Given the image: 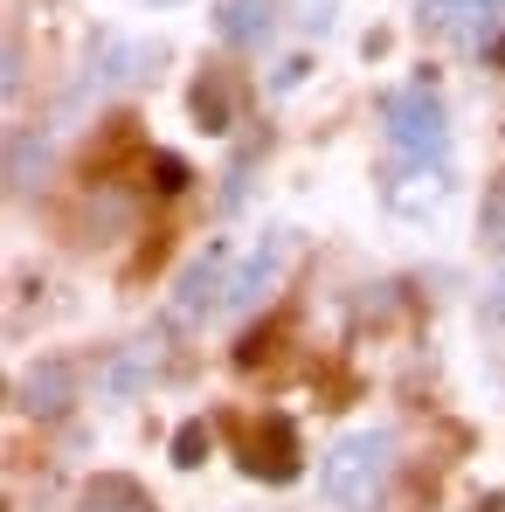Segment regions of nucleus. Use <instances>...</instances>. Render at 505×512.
<instances>
[{"instance_id":"nucleus-4","label":"nucleus","mask_w":505,"mask_h":512,"mask_svg":"<svg viewBox=\"0 0 505 512\" xmlns=\"http://www.w3.org/2000/svg\"><path fill=\"white\" fill-rule=\"evenodd\" d=\"M236 464L250 478H263V485H291L298 478V423L291 416H256V423H243Z\"/></svg>"},{"instance_id":"nucleus-7","label":"nucleus","mask_w":505,"mask_h":512,"mask_svg":"<svg viewBox=\"0 0 505 512\" xmlns=\"http://www.w3.org/2000/svg\"><path fill=\"white\" fill-rule=\"evenodd\" d=\"M422 21L457 35V42H485L499 21V0H422Z\"/></svg>"},{"instance_id":"nucleus-16","label":"nucleus","mask_w":505,"mask_h":512,"mask_svg":"<svg viewBox=\"0 0 505 512\" xmlns=\"http://www.w3.org/2000/svg\"><path fill=\"white\" fill-rule=\"evenodd\" d=\"M153 173H160V187H180V180H187V167H180V160H167V153L153 160Z\"/></svg>"},{"instance_id":"nucleus-17","label":"nucleus","mask_w":505,"mask_h":512,"mask_svg":"<svg viewBox=\"0 0 505 512\" xmlns=\"http://www.w3.org/2000/svg\"><path fill=\"white\" fill-rule=\"evenodd\" d=\"M326 14H333V7H326V0H312V28H319V21H326Z\"/></svg>"},{"instance_id":"nucleus-2","label":"nucleus","mask_w":505,"mask_h":512,"mask_svg":"<svg viewBox=\"0 0 505 512\" xmlns=\"http://www.w3.org/2000/svg\"><path fill=\"white\" fill-rule=\"evenodd\" d=\"M381 125H388V146L402 167H443L450 160V111L429 84H402L381 104Z\"/></svg>"},{"instance_id":"nucleus-10","label":"nucleus","mask_w":505,"mask_h":512,"mask_svg":"<svg viewBox=\"0 0 505 512\" xmlns=\"http://www.w3.org/2000/svg\"><path fill=\"white\" fill-rule=\"evenodd\" d=\"M153 374H160V340L125 346V353L111 360V395H132V388H146Z\"/></svg>"},{"instance_id":"nucleus-15","label":"nucleus","mask_w":505,"mask_h":512,"mask_svg":"<svg viewBox=\"0 0 505 512\" xmlns=\"http://www.w3.org/2000/svg\"><path fill=\"white\" fill-rule=\"evenodd\" d=\"M485 243H492V250H505V180L485 194Z\"/></svg>"},{"instance_id":"nucleus-11","label":"nucleus","mask_w":505,"mask_h":512,"mask_svg":"<svg viewBox=\"0 0 505 512\" xmlns=\"http://www.w3.org/2000/svg\"><path fill=\"white\" fill-rule=\"evenodd\" d=\"M146 70H153V49L104 35V70H97V84H132V77H146Z\"/></svg>"},{"instance_id":"nucleus-3","label":"nucleus","mask_w":505,"mask_h":512,"mask_svg":"<svg viewBox=\"0 0 505 512\" xmlns=\"http://www.w3.org/2000/svg\"><path fill=\"white\" fill-rule=\"evenodd\" d=\"M291 250H298V236H291V229H270V236H263V243L229 270L222 312H256V305H270V291H277V284H284V270H291Z\"/></svg>"},{"instance_id":"nucleus-8","label":"nucleus","mask_w":505,"mask_h":512,"mask_svg":"<svg viewBox=\"0 0 505 512\" xmlns=\"http://www.w3.org/2000/svg\"><path fill=\"white\" fill-rule=\"evenodd\" d=\"M215 28H222V42H236V49H263L270 28H277V0H222Z\"/></svg>"},{"instance_id":"nucleus-14","label":"nucleus","mask_w":505,"mask_h":512,"mask_svg":"<svg viewBox=\"0 0 505 512\" xmlns=\"http://www.w3.org/2000/svg\"><path fill=\"white\" fill-rule=\"evenodd\" d=\"M201 457H208V429H201V423H187L180 436H173V464H180V471H194Z\"/></svg>"},{"instance_id":"nucleus-18","label":"nucleus","mask_w":505,"mask_h":512,"mask_svg":"<svg viewBox=\"0 0 505 512\" xmlns=\"http://www.w3.org/2000/svg\"><path fill=\"white\" fill-rule=\"evenodd\" d=\"M153 7H173V0H153Z\"/></svg>"},{"instance_id":"nucleus-6","label":"nucleus","mask_w":505,"mask_h":512,"mask_svg":"<svg viewBox=\"0 0 505 512\" xmlns=\"http://www.w3.org/2000/svg\"><path fill=\"white\" fill-rule=\"evenodd\" d=\"M70 395H77V367H70V360H35V367L21 374V395H14V402H21L28 416H63Z\"/></svg>"},{"instance_id":"nucleus-12","label":"nucleus","mask_w":505,"mask_h":512,"mask_svg":"<svg viewBox=\"0 0 505 512\" xmlns=\"http://www.w3.org/2000/svg\"><path fill=\"white\" fill-rule=\"evenodd\" d=\"M84 512H153V499H146L132 478H97L84 492Z\"/></svg>"},{"instance_id":"nucleus-13","label":"nucleus","mask_w":505,"mask_h":512,"mask_svg":"<svg viewBox=\"0 0 505 512\" xmlns=\"http://www.w3.org/2000/svg\"><path fill=\"white\" fill-rule=\"evenodd\" d=\"M35 180H42V139L14 132V139H7V187L21 194V187H35Z\"/></svg>"},{"instance_id":"nucleus-1","label":"nucleus","mask_w":505,"mask_h":512,"mask_svg":"<svg viewBox=\"0 0 505 512\" xmlns=\"http://www.w3.org/2000/svg\"><path fill=\"white\" fill-rule=\"evenodd\" d=\"M388 471H395V436L388 429H353V436H339L333 450H326V499L339 512H367L381 499V485H388Z\"/></svg>"},{"instance_id":"nucleus-9","label":"nucleus","mask_w":505,"mask_h":512,"mask_svg":"<svg viewBox=\"0 0 505 512\" xmlns=\"http://www.w3.org/2000/svg\"><path fill=\"white\" fill-rule=\"evenodd\" d=\"M187 111L201 118V132H229V118H236L229 70H201V77H194V90H187Z\"/></svg>"},{"instance_id":"nucleus-5","label":"nucleus","mask_w":505,"mask_h":512,"mask_svg":"<svg viewBox=\"0 0 505 512\" xmlns=\"http://www.w3.org/2000/svg\"><path fill=\"white\" fill-rule=\"evenodd\" d=\"M222 291H229V250L208 243V250H194V263L173 284V319H208L222 305Z\"/></svg>"}]
</instances>
